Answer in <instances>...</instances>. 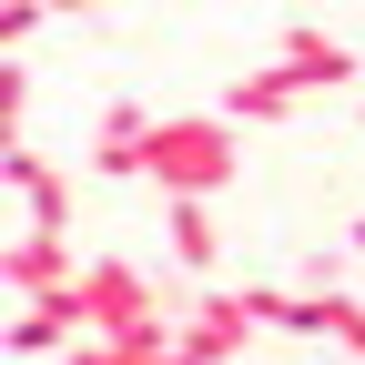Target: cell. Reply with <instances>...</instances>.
<instances>
[{
    "mask_svg": "<svg viewBox=\"0 0 365 365\" xmlns=\"http://www.w3.org/2000/svg\"><path fill=\"white\" fill-rule=\"evenodd\" d=\"M143 182H163V203H213L234 182V122L223 112H163L153 153H143Z\"/></svg>",
    "mask_w": 365,
    "mask_h": 365,
    "instance_id": "cell-1",
    "label": "cell"
},
{
    "mask_svg": "<svg viewBox=\"0 0 365 365\" xmlns=\"http://www.w3.org/2000/svg\"><path fill=\"white\" fill-rule=\"evenodd\" d=\"M345 254H365V213H355V223H345Z\"/></svg>",
    "mask_w": 365,
    "mask_h": 365,
    "instance_id": "cell-10",
    "label": "cell"
},
{
    "mask_svg": "<svg viewBox=\"0 0 365 365\" xmlns=\"http://www.w3.org/2000/svg\"><path fill=\"white\" fill-rule=\"evenodd\" d=\"M294 102H304V91L274 71V61H264V71H244V81H223V122H284Z\"/></svg>",
    "mask_w": 365,
    "mask_h": 365,
    "instance_id": "cell-7",
    "label": "cell"
},
{
    "mask_svg": "<svg viewBox=\"0 0 365 365\" xmlns=\"http://www.w3.org/2000/svg\"><path fill=\"white\" fill-rule=\"evenodd\" d=\"M153 102H132V91H122V102H102V122H91V173H143V153H153Z\"/></svg>",
    "mask_w": 365,
    "mask_h": 365,
    "instance_id": "cell-5",
    "label": "cell"
},
{
    "mask_svg": "<svg viewBox=\"0 0 365 365\" xmlns=\"http://www.w3.org/2000/svg\"><path fill=\"white\" fill-rule=\"evenodd\" d=\"M71 345H81L71 294H61V304H21V314H11V355H71Z\"/></svg>",
    "mask_w": 365,
    "mask_h": 365,
    "instance_id": "cell-8",
    "label": "cell"
},
{
    "mask_svg": "<svg viewBox=\"0 0 365 365\" xmlns=\"http://www.w3.org/2000/svg\"><path fill=\"white\" fill-rule=\"evenodd\" d=\"M355 122H365V112H355Z\"/></svg>",
    "mask_w": 365,
    "mask_h": 365,
    "instance_id": "cell-11",
    "label": "cell"
},
{
    "mask_svg": "<svg viewBox=\"0 0 365 365\" xmlns=\"http://www.w3.org/2000/svg\"><path fill=\"white\" fill-rule=\"evenodd\" d=\"M11 193L31 203V234H71V182L41 163L31 143H11Z\"/></svg>",
    "mask_w": 365,
    "mask_h": 365,
    "instance_id": "cell-6",
    "label": "cell"
},
{
    "mask_svg": "<svg viewBox=\"0 0 365 365\" xmlns=\"http://www.w3.org/2000/svg\"><path fill=\"white\" fill-rule=\"evenodd\" d=\"M81 274H91V264L71 254V234H31V223L11 234V294H21V304H61Z\"/></svg>",
    "mask_w": 365,
    "mask_h": 365,
    "instance_id": "cell-4",
    "label": "cell"
},
{
    "mask_svg": "<svg viewBox=\"0 0 365 365\" xmlns=\"http://www.w3.org/2000/svg\"><path fill=\"white\" fill-rule=\"evenodd\" d=\"M274 71H284L304 102L314 91H345L355 81V41H335L325 21H274Z\"/></svg>",
    "mask_w": 365,
    "mask_h": 365,
    "instance_id": "cell-2",
    "label": "cell"
},
{
    "mask_svg": "<svg viewBox=\"0 0 365 365\" xmlns=\"http://www.w3.org/2000/svg\"><path fill=\"white\" fill-rule=\"evenodd\" d=\"M163 234H173V264H182V274H213V254H223L213 203H163Z\"/></svg>",
    "mask_w": 365,
    "mask_h": 365,
    "instance_id": "cell-9",
    "label": "cell"
},
{
    "mask_svg": "<svg viewBox=\"0 0 365 365\" xmlns=\"http://www.w3.org/2000/svg\"><path fill=\"white\" fill-rule=\"evenodd\" d=\"M244 345H254V304H244V284H234V294H203V304H182L173 365H234Z\"/></svg>",
    "mask_w": 365,
    "mask_h": 365,
    "instance_id": "cell-3",
    "label": "cell"
}]
</instances>
